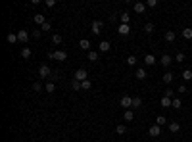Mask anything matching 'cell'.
<instances>
[{
  "label": "cell",
  "mask_w": 192,
  "mask_h": 142,
  "mask_svg": "<svg viewBox=\"0 0 192 142\" xmlns=\"http://www.w3.org/2000/svg\"><path fill=\"white\" fill-rule=\"evenodd\" d=\"M73 79L79 81V83H83V81H87V79H88V73L85 71V69H77L75 73H73Z\"/></svg>",
  "instance_id": "1"
},
{
  "label": "cell",
  "mask_w": 192,
  "mask_h": 142,
  "mask_svg": "<svg viewBox=\"0 0 192 142\" xmlns=\"http://www.w3.org/2000/svg\"><path fill=\"white\" fill-rule=\"evenodd\" d=\"M119 104H121V108H127V109H131V108H133V98L125 94V96H121Z\"/></svg>",
  "instance_id": "2"
},
{
  "label": "cell",
  "mask_w": 192,
  "mask_h": 142,
  "mask_svg": "<svg viewBox=\"0 0 192 142\" xmlns=\"http://www.w3.org/2000/svg\"><path fill=\"white\" fill-rule=\"evenodd\" d=\"M54 60H58V62H65V60H67V52H65V50H56L54 52Z\"/></svg>",
  "instance_id": "3"
},
{
  "label": "cell",
  "mask_w": 192,
  "mask_h": 142,
  "mask_svg": "<svg viewBox=\"0 0 192 142\" xmlns=\"http://www.w3.org/2000/svg\"><path fill=\"white\" fill-rule=\"evenodd\" d=\"M39 75L42 77V79H44V77H50V75H52V69H50L48 66H40V67H39Z\"/></svg>",
  "instance_id": "4"
},
{
  "label": "cell",
  "mask_w": 192,
  "mask_h": 142,
  "mask_svg": "<svg viewBox=\"0 0 192 142\" xmlns=\"http://www.w3.org/2000/svg\"><path fill=\"white\" fill-rule=\"evenodd\" d=\"M160 63H161L163 67H169L171 63H173V58H171L169 54H163V56H161V60H160Z\"/></svg>",
  "instance_id": "5"
},
{
  "label": "cell",
  "mask_w": 192,
  "mask_h": 142,
  "mask_svg": "<svg viewBox=\"0 0 192 142\" xmlns=\"http://www.w3.org/2000/svg\"><path fill=\"white\" fill-rule=\"evenodd\" d=\"M27 39H29V31H25V29L18 31V40L19 42H27Z\"/></svg>",
  "instance_id": "6"
},
{
  "label": "cell",
  "mask_w": 192,
  "mask_h": 142,
  "mask_svg": "<svg viewBox=\"0 0 192 142\" xmlns=\"http://www.w3.org/2000/svg\"><path fill=\"white\" fill-rule=\"evenodd\" d=\"M102 25H104L102 21H94V23H92V27H91V31H92L94 35H100V33H102Z\"/></svg>",
  "instance_id": "7"
},
{
  "label": "cell",
  "mask_w": 192,
  "mask_h": 142,
  "mask_svg": "<svg viewBox=\"0 0 192 142\" xmlns=\"http://www.w3.org/2000/svg\"><path fill=\"white\" fill-rule=\"evenodd\" d=\"M134 12H137V14H144L146 12V4L144 2H134Z\"/></svg>",
  "instance_id": "8"
},
{
  "label": "cell",
  "mask_w": 192,
  "mask_h": 142,
  "mask_svg": "<svg viewBox=\"0 0 192 142\" xmlns=\"http://www.w3.org/2000/svg\"><path fill=\"white\" fill-rule=\"evenodd\" d=\"M33 19H35V23H37V25H40V27L46 23V17H44L42 14H35V17H33Z\"/></svg>",
  "instance_id": "9"
},
{
  "label": "cell",
  "mask_w": 192,
  "mask_h": 142,
  "mask_svg": "<svg viewBox=\"0 0 192 142\" xmlns=\"http://www.w3.org/2000/svg\"><path fill=\"white\" fill-rule=\"evenodd\" d=\"M150 136H160V133H161V129H160V125H152L150 127Z\"/></svg>",
  "instance_id": "10"
},
{
  "label": "cell",
  "mask_w": 192,
  "mask_h": 142,
  "mask_svg": "<svg viewBox=\"0 0 192 142\" xmlns=\"http://www.w3.org/2000/svg\"><path fill=\"white\" fill-rule=\"evenodd\" d=\"M79 48H81V50H87V52H91V42H88L87 39H83V40L79 42Z\"/></svg>",
  "instance_id": "11"
},
{
  "label": "cell",
  "mask_w": 192,
  "mask_h": 142,
  "mask_svg": "<svg viewBox=\"0 0 192 142\" xmlns=\"http://www.w3.org/2000/svg\"><path fill=\"white\" fill-rule=\"evenodd\" d=\"M110 48H112V46H110V42H108V40H102V42L98 44V50H100V52H108Z\"/></svg>",
  "instance_id": "12"
},
{
  "label": "cell",
  "mask_w": 192,
  "mask_h": 142,
  "mask_svg": "<svg viewBox=\"0 0 192 142\" xmlns=\"http://www.w3.org/2000/svg\"><path fill=\"white\" fill-rule=\"evenodd\" d=\"M169 131H171V133H179V131H181V123H177V121H171V123H169Z\"/></svg>",
  "instance_id": "13"
},
{
  "label": "cell",
  "mask_w": 192,
  "mask_h": 142,
  "mask_svg": "<svg viewBox=\"0 0 192 142\" xmlns=\"http://www.w3.org/2000/svg\"><path fill=\"white\" fill-rule=\"evenodd\" d=\"M119 19H121V25H129V21H131V15L127 14V12H123V14L119 15Z\"/></svg>",
  "instance_id": "14"
},
{
  "label": "cell",
  "mask_w": 192,
  "mask_h": 142,
  "mask_svg": "<svg viewBox=\"0 0 192 142\" xmlns=\"http://www.w3.org/2000/svg\"><path fill=\"white\" fill-rule=\"evenodd\" d=\"M123 119H125V121H133V119H134V111H133V109H125Z\"/></svg>",
  "instance_id": "15"
},
{
  "label": "cell",
  "mask_w": 192,
  "mask_h": 142,
  "mask_svg": "<svg viewBox=\"0 0 192 142\" xmlns=\"http://www.w3.org/2000/svg\"><path fill=\"white\" fill-rule=\"evenodd\" d=\"M144 63L146 66H154V63H156V58H154L152 54H146L144 56Z\"/></svg>",
  "instance_id": "16"
},
{
  "label": "cell",
  "mask_w": 192,
  "mask_h": 142,
  "mask_svg": "<svg viewBox=\"0 0 192 142\" xmlns=\"http://www.w3.org/2000/svg\"><path fill=\"white\" fill-rule=\"evenodd\" d=\"M175 39H177V35H175L173 31H165V40L167 42H175Z\"/></svg>",
  "instance_id": "17"
},
{
  "label": "cell",
  "mask_w": 192,
  "mask_h": 142,
  "mask_svg": "<svg viewBox=\"0 0 192 142\" xmlns=\"http://www.w3.org/2000/svg\"><path fill=\"white\" fill-rule=\"evenodd\" d=\"M129 33H131V27H129V25H119V35L127 36Z\"/></svg>",
  "instance_id": "18"
},
{
  "label": "cell",
  "mask_w": 192,
  "mask_h": 142,
  "mask_svg": "<svg viewBox=\"0 0 192 142\" xmlns=\"http://www.w3.org/2000/svg\"><path fill=\"white\" fill-rule=\"evenodd\" d=\"M161 106L163 108H171V106H173V100L167 98V96H163V98H161Z\"/></svg>",
  "instance_id": "19"
},
{
  "label": "cell",
  "mask_w": 192,
  "mask_h": 142,
  "mask_svg": "<svg viewBox=\"0 0 192 142\" xmlns=\"http://www.w3.org/2000/svg\"><path fill=\"white\" fill-rule=\"evenodd\" d=\"M140 106H142V98H140V96H134V98H133V108L138 109Z\"/></svg>",
  "instance_id": "20"
},
{
  "label": "cell",
  "mask_w": 192,
  "mask_h": 142,
  "mask_svg": "<svg viewBox=\"0 0 192 142\" xmlns=\"http://www.w3.org/2000/svg\"><path fill=\"white\" fill-rule=\"evenodd\" d=\"M173 77H175V75H173V73H171V71H167V73H165V75H163V77H161V79H163V83H167V84H169V83H171V81H173Z\"/></svg>",
  "instance_id": "21"
},
{
  "label": "cell",
  "mask_w": 192,
  "mask_h": 142,
  "mask_svg": "<svg viewBox=\"0 0 192 142\" xmlns=\"http://www.w3.org/2000/svg\"><path fill=\"white\" fill-rule=\"evenodd\" d=\"M146 77H148V75H146V69H137V79L138 81H144Z\"/></svg>",
  "instance_id": "22"
},
{
  "label": "cell",
  "mask_w": 192,
  "mask_h": 142,
  "mask_svg": "<svg viewBox=\"0 0 192 142\" xmlns=\"http://www.w3.org/2000/svg\"><path fill=\"white\" fill-rule=\"evenodd\" d=\"M115 133H117V135H125V133H127V127H125L123 123H119V125L115 127Z\"/></svg>",
  "instance_id": "23"
},
{
  "label": "cell",
  "mask_w": 192,
  "mask_h": 142,
  "mask_svg": "<svg viewBox=\"0 0 192 142\" xmlns=\"http://www.w3.org/2000/svg\"><path fill=\"white\" fill-rule=\"evenodd\" d=\"M6 39H8V42H12V44L19 42V40H18V33H10V35L6 36Z\"/></svg>",
  "instance_id": "24"
},
{
  "label": "cell",
  "mask_w": 192,
  "mask_h": 142,
  "mask_svg": "<svg viewBox=\"0 0 192 142\" xmlns=\"http://www.w3.org/2000/svg\"><path fill=\"white\" fill-rule=\"evenodd\" d=\"M31 54H33V52H31V48L29 46H25V48H21V56H23V58H31Z\"/></svg>",
  "instance_id": "25"
},
{
  "label": "cell",
  "mask_w": 192,
  "mask_h": 142,
  "mask_svg": "<svg viewBox=\"0 0 192 142\" xmlns=\"http://www.w3.org/2000/svg\"><path fill=\"white\" fill-rule=\"evenodd\" d=\"M183 36H185L186 40H190V39H192V29H190V27H186V29H183Z\"/></svg>",
  "instance_id": "26"
},
{
  "label": "cell",
  "mask_w": 192,
  "mask_h": 142,
  "mask_svg": "<svg viewBox=\"0 0 192 142\" xmlns=\"http://www.w3.org/2000/svg\"><path fill=\"white\" fill-rule=\"evenodd\" d=\"M183 79H185V81H192V71L190 69H185V71H183Z\"/></svg>",
  "instance_id": "27"
},
{
  "label": "cell",
  "mask_w": 192,
  "mask_h": 142,
  "mask_svg": "<svg viewBox=\"0 0 192 142\" xmlns=\"http://www.w3.org/2000/svg\"><path fill=\"white\" fill-rule=\"evenodd\" d=\"M88 60H91V62H98V52L91 50V52H88Z\"/></svg>",
  "instance_id": "28"
},
{
  "label": "cell",
  "mask_w": 192,
  "mask_h": 142,
  "mask_svg": "<svg viewBox=\"0 0 192 142\" xmlns=\"http://www.w3.org/2000/svg\"><path fill=\"white\" fill-rule=\"evenodd\" d=\"M44 90H46V92H54V90H56V84H54V83H52V81H50V83H46V87H44Z\"/></svg>",
  "instance_id": "29"
},
{
  "label": "cell",
  "mask_w": 192,
  "mask_h": 142,
  "mask_svg": "<svg viewBox=\"0 0 192 142\" xmlns=\"http://www.w3.org/2000/svg\"><path fill=\"white\" fill-rule=\"evenodd\" d=\"M144 31H146L148 35H152V33H154V23H146V25H144Z\"/></svg>",
  "instance_id": "30"
},
{
  "label": "cell",
  "mask_w": 192,
  "mask_h": 142,
  "mask_svg": "<svg viewBox=\"0 0 192 142\" xmlns=\"http://www.w3.org/2000/svg\"><path fill=\"white\" fill-rule=\"evenodd\" d=\"M158 6V0H146V8H156Z\"/></svg>",
  "instance_id": "31"
},
{
  "label": "cell",
  "mask_w": 192,
  "mask_h": 142,
  "mask_svg": "<svg viewBox=\"0 0 192 142\" xmlns=\"http://www.w3.org/2000/svg\"><path fill=\"white\" fill-rule=\"evenodd\" d=\"M71 87H73V90H81V83H79V81H75V79L71 81Z\"/></svg>",
  "instance_id": "32"
},
{
  "label": "cell",
  "mask_w": 192,
  "mask_h": 142,
  "mask_svg": "<svg viewBox=\"0 0 192 142\" xmlns=\"http://www.w3.org/2000/svg\"><path fill=\"white\" fill-rule=\"evenodd\" d=\"M91 84H92V83L87 79V81H83V83H81V88H83V90H87V88H91Z\"/></svg>",
  "instance_id": "33"
},
{
  "label": "cell",
  "mask_w": 192,
  "mask_h": 142,
  "mask_svg": "<svg viewBox=\"0 0 192 142\" xmlns=\"http://www.w3.org/2000/svg\"><path fill=\"white\" fill-rule=\"evenodd\" d=\"M137 63V56H129L127 58V66H134Z\"/></svg>",
  "instance_id": "34"
},
{
  "label": "cell",
  "mask_w": 192,
  "mask_h": 142,
  "mask_svg": "<svg viewBox=\"0 0 192 142\" xmlns=\"http://www.w3.org/2000/svg\"><path fill=\"white\" fill-rule=\"evenodd\" d=\"M156 125H160V127H161V125H165V117H163V115H158Z\"/></svg>",
  "instance_id": "35"
},
{
  "label": "cell",
  "mask_w": 192,
  "mask_h": 142,
  "mask_svg": "<svg viewBox=\"0 0 192 142\" xmlns=\"http://www.w3.org/2000/svg\"><path fill=\"white\" fill-rule=\"evenodd\" d=\"M52 40H54V44H62V35H54Z\"/></svg>",
  "instance_id": "36"
},
{
  "label": "cell",
  "mask_w": 192,
  "mask_h": 142,
  "mask_svg": "<svg viewBox=\"0 0 192 142\" xmlns=\"http://www.w3.org/2000/svg\"><path fill=\"white\" fill-rule=\"evenodd\" d=\"M175 62H185V54H183V52H179V54L175 56Z\"/></svg>",
  "instance_id": "37"
},
{
  "label": "cell",
  "mask_w": 192,
  "mask_h": 142,
  "mask_svg": "<svg viewBox=\"0 0 192 142\" xmlns=\"http://www.w3.org/2000/svg\"><path fill=\"white\" fill-rule=\"evenodd\" d=\"M33 90H35V92H40V90H42V84H40V83H35V84H33Z\"/></svg>",
  "instance_id": "38"
},
{
  "label": "cell",
  "mask_w": 192,
  "mask_h": 142,
  "mask_svg": "<svg viewBox=\"0 0 192 142\" xmlns=\"http://www.w3.org/2000/svg\"><path fill=\"white\" fill-rule=\"evenodd\" d=\"M40 31H42V33H44V31H50V23H48V21H46V23H44V25H42V27H40Z\"/></svg>",
  "instance_id": "39"
},
{
  "label": "cell",
  "mask_w": 192,
  "mask_h": 142,
  "mask_svg": "<svg viewBox=\"0 0 192 142\" xmlns=\"http://www.w3.org/2000/svg\"><path fill=\"white\" fill-rule=\"evenodd\" d=\"M173 108H181V100L179 98H173Z\"/></svg>",
  "instance_id": "40"
},
{
  "label": "cell",
  "mask_w": 192,
  "mask_h": 142,
  "mask_svg": "<svg viewBox=\"0 0 192 142\" xmlns=\"http://www.w3.org/2000/svg\"><path fill=\"white\" fill-rule=\"evenodd\" d=\"M46 6L48 8H54L56 6V0H46Z\"/></svg>",
  "instance_id": "41"
},
{
  "label": "cell",
  "mask_w": 192,
  "mask_h": 142,
  "mask_svg": "<svg viewBox=\"0 0 192 142\" xmlns=\"http://www.w3.org/2000/svg\"><path fill=\"white\" fill-rule=\"evenodd\" d=\"M173 94H175L173 90H165V96H167V98H173Z\"/></svg>",
  "instance_id": "42"
},
{
  "label": "cell",
  "mask_w": 192,
  "mask_h": 142,
  "mask_svg": "<svg viewBox=\"0 0 192 142\" xmlns=\"http://www.w3.org/2000/svg\"><path fill=\"white\" fill-rule=\"evenodd\" d=\"M50 79H52V81H56V79H58V73H56V71H52V75H50Z\"/></svg>",
  "instance_id": "43"
}]
</instances>
